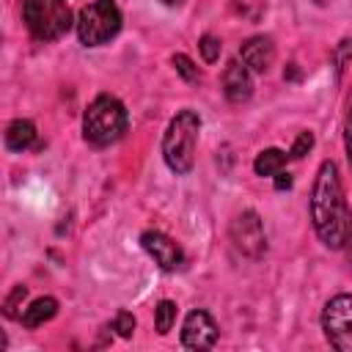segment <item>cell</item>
Instances as JSON below:
<instances>
[{
	"mask_svg": "<svg viewBox=\"0 0 352 352\" xmlns=\"http://www.w3.org/2000/svg\"><path fill=\"white\" fill-rule=\"evenodd\" d=\"M311 220L319 234V239L338 250L352 239V212L346 206L338 168L336 162H322L316 182H314V195H311Z\"/></svg>",
	"mask_w": 352,
	"mask_h": 352,
	"instance_id": "6da1fadb",
	"label": "cell"
},
{
	"mask_svg": "<svg viewBox=\"0 0 352 352\" xmlns=\"http://www.w3.org/2000/svg\"><path fill=\"white\" fill-rule=\"evenodd\" d=\"M198 129H201V118L192 110H182L170 118L162 138V157L173 173H190L195 162Z\"/></svg>",
	"mask_w": 352,
	"mask_h": 352,
	"instance_id": "7a4b0ae2",
	"label": "cell"
},
{
	"mask_svg": "<svg viewBox=\"0 0 352 352\" xmlns=\"http://www.w3.org/2000/svg\"><path fill=\"white\" fill-rule=\"evenodd\" d=\"M126 132V110L116 96H96L82 116V135L94 146H110Z\"/></svg>",
	"mask_w": 352,
	"mask_h": 352,
	"instance_id": "3957f363",
	"label": "cell"
},
{
	"mask_svg": "<svg viewBox=\"0 0 352 352\" xmlns=\"http://www.w3.org/2000/svg\"><path fill=\"white\" fill-rule=\"evenodd\" d=\"M22 19L38 41H55L72 28V11L63 0H25Z\"/></svg>",
	"mask_w": 352,
	"mask_h": 352,
	"instance_id": "277c9868",
	"label": "cell"
},
{
	"mask_svg": "<svg viewBox=\"0 0 352 352\" xmlns=\"http://www.w3.org/2000/svg\"><path fill=\"white\" fill-rule=\"evenodd\" d=\"M121 30V11L113 0H94L77 16V36L85 47H99Z\"/></svg>",
	"mask_w": 352,
	"mask_h": 352,
	"instance_id": "5b68a950",
	"label": "cell"
},
{
	"mask_svg": "<svg viewBox=\"0 0 352 352\" xmlns=\"http://www.w3.org/2000/svg\"><path fill=\"white\" fill-rule=\"evenodd\" d=\"M322 330L330 346L341 352H352V294H338L324 305Z\"/></svg>",
	"mask_w": 352,
	"mask_h": 352,
	"instance_id": "8992f818",
	"label": "cell"
},
{
	"mask_svg": "<svg viewBox=\"0 0 352 352\" xmlns=\"http://www.w3.org/2000/svg\"><path fill=\"white\" fill-rule=\"evenodd\" d=\"M231 239L234 245L245 253V256H261L264 248H267V236H264V226H261V217L253 212V209H245L242 214L234 217L231 223Z\"/></svg>",
	"mask_w": 352,
	"mask_h": 352,
	"instance_id": "52a82bcc",
	"label": "cell"
},
{
	"mask_svg": "<svg viewBox=\"0 0 352 352\" xmlns=\"http://www.w3.org/2000/svg\"><path fill=\"white\" fill-rule=\"evenodd\" d=\"M217 344V324L206 311H192L182 327L184 349H212Z\"/></svg>",
	"mask_w": 352,
	"mask_h": 352,
	"instance_id": "ba28073f",
	"label": "cell"
},
{
	"mask_svg": "<svg viewBox=\"0 0 352 352\" xmlns=\"http://www.w3.org/2000/svg\"><path fill=\"white\" fill-rule=\"evenodd\" d=\"M140 245H143V250L160 264V270H165V272H173V270H179L182 267V250H179V245L170 239V236H165L162 231H146L143 236H140Z\"/></svg>",
	"mask_w": 352,
	"mask_h": 352,
	"instance_id": "9c48e42d",
	"label": "cell"
},
{
	"mask_svg": "<svg viewBox=\"0 0 352 352\" xmlns=\"http://www.w3.org/2000/svg\"><path fill=\"white\" fill-rule=\"evenodd\" d=\"M223 91L228 96V102H248L250 94H253V80H250V72L245 63L239 60H231L223 72Z\"/></svg>",
	"mask_w": 352,
	"mask_h": 352,
	"instance_id": "30bf717a",
	"label": "cell"
},
{
	"mask_svg": "<svg viewBox=\"0 0 352 352\" xmlns=\"http://www.w3.org/2000/svg\"><path fill=\"white\" fill-rule=\"evenodd\" d=\"M239 55H242V63H245L248 69H253V72H267V69L272 66V60H275V44H272L270 36H253V38H248V41L242 44Z\"/></svg>",
	"mask_w": 352,
	"mask_h": 352,
	"instance_id": "8fae6325",
	"label": "cell"
},
{
	"mask_svg": "<svg viewBox=\"0 0 352 352\" xmlns=\"http://www.w3.org/2000/svg\"><path fill=\"white\" fill-rule=\"evenodd\" d=\"M55 314H58V300H55V297H38V300H33V302L25 308L22 324H25L28 330H36V327H41L44 322H50Z\"/></svg>",
	"mask_w": 352,
	"mask_h": 352,
	"instance_id": "7c38bea8",
	"label": "cell"
},
{
	"mask_svg": "<svg viewBox=\"0 0 352 352\" xmlns=\"http://www.w3.org/2000/svg\"><path fill=\"white\" fill-rule=\"evenodd\" d=\"M33 143H36V126H33V121L16 118V121L8 124V129H6V146L11 151H25Z\"/></svg>",
	"mask_w": 352,
	"mask_h": 352,
	"instance_id": "4fadbf2b",
	"label": "cell"
},
{
	"mask_svg": "<svg viewBox=\"0 0 352 352\" xmlns=\"http://www.w3.org/2000/svg\"><path fill=\"white\" fill-rule=\"evenodd\" d=\"M283 165H286V154L280 148H264V151H258L253 170L258 176H275L278 170H283Z\"/></svg>",
	"mask_w": 352,
	"mask_h": 352,
	"instance_id": "5bb4252c",
	"label": "cell"
},
{
	"mask_svg": "<svg viewBox=\"0 0 352 352\" xmlns=\"http://www.w3.org/2000/svg\"><path fill=\"white\" fill-rule=\"evenodd\" d=\"M173 322H176V302L162 300V302L157 305V333L165 336V333L173 327Z\"/></svg>",
	"mask_w": 352,
	"mask_h": 352,
	"instance_id": "9a60e30c",
	"label": "cell"
},
{
	"mask_svg": "<svg viewBox=\"0 0 352 352\" xmlns=\"http://www.w3.org/2000/svg\"><path fill=\"white\" fill-rule=\"evenodd\" d=\"M25 297H28V289H25V286H14V292H11V294L6 297V302H3V314H6V316H11V319H14V316H19V311H16V308L22 305V300H25Z\"/></svg>",
	"mask_w": 352,
	"mask_h": 352,
	"instance_id": "2e32d148",
	"label": "cell"
},
{
	"mask_svg": "<svg viewBox=\"0 0 352 352\" xmlns=\"http://www.w3.org/2000/svg\"><path fill=\"white\" fill-rule=\"evenodd\" d=\"M113 330H118L121 338H129L135 333V316L129 311H118L116 319H113Z\"/></svg>",
	"mask_w": 352,
	"mask_h": 352,
	"instance_id": "e0dca14e",
	"label": "cell"
},
{
	"mask_svg": "<svg viewBox=\"0 0 352 352\" xmlns=\"http://www.w3.org/2000/svg\"><path fill=\"white\" fill-rule=\"evenodd\" d=\"M198 50H201V55H204L206 63H214V60L220 58V41H217L214 36H204V38L198 41Z\"/></svg>",
	"mask_w": 352,
	"mask_h": 352,
	"instance_id": "ac0fdd59",
	"label": "cell"
},
{
	"mask_svg": "<svg viewBox=\"0 0 352 352\" xmlns=\"http://www.w3.org/2000/svg\"><path fill=\"white\" fill-rule=\"evenodd\" d=\"M173 66H176V72H179L184 80H190V82H192V80H198V66H195L187 55H182V52H179V55H173Z\"/></svg>",
	"mask_w": 352,
	"mask_h": 352,
	"instance_id": "d6986e66",
	"label": "cell"
},
{
	"mask_svg": "<svg viewBox=\"0 0 352 352\" xmlns=\"http://www.w3.org/2000/svg\"><path fill=\"white\" fill-rule=\"evenodd\" d=\"M311 146H314V135H311V132H300V135H297V140H294V146H292V151H289V157L300 160Z\"/></svg>",
	"mask_w": 352,
	"mask_h": 352,
	"instance_id": "ffe728a7",
	"label": "cell"
},
{
	"mask_svg": "<svg viewBox=\"0 0 352 352\" xmlns=\"http://www.w3.org/2000/svg\"><path fill=\"white\" fill-rule=\"evenodd\" d=\"M346 151H349V162H352V104H349V116H346Z\"/></svg>",
	"mask_w": 352,
	"mask_h": 352,
	"instance_id": "44dd1931",
	"label": "cell"
},
{
	"mask_svg": "<svg viewBox=\"0 0 352 352\" xmlns=\"http://www.w3.org/2000/svg\"><path fill=\"white\" fill-rule=\"evenodd\" d=\"M275 176H278V179H275V187H278V190H283V187H292V176H289V173L278 170Z\"/></svg>",
	"mask_w": 352,
	"mask_h": 352,
	"instance_id": "7402d4cb",
	"label": "cell"
},
{
	"mask_svg": "<svg viewBox=\"0 0 352 352\" xmlns=\"http://www.w3.org/2000/svg\"><path fill=\"white\" fill-rule=\"evenodd\" d=\"M162 3H168V6H179L182 0H162Z\"/></svg>",
	"mask_w": 352,
	"mask_h": 352,
	"instance_id": "603a6c76",
	"label": "cell"
},
{
	"mask_svg": "<svg viewBox=\"0 0 352 352\" xmlns=\"http://www.w3.org/2000/svg\"><path fill=\"white\" fill-rule=\"evenodd\" d=\"M316 3H327V0H316Z\"/></svg>",
	"mask_w": 352,
	"mask_h": 352,
	"instance_id": "cb8c5ba5",
	"label": "cell"
}]
</instances>
